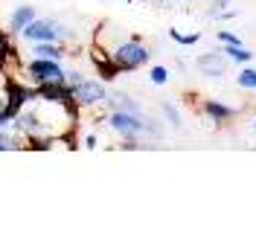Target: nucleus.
Returning a JSON list of instances; mask_svg holds the SVG:
<instances>
[{"label":"nucleus","instance_id":"2eb2a0df","mask_svg":"<svg viewBox=\"0 0 256 250\" xmlns=\"http://www.w3.org/2000/svg\"><path fill=\"white\" fill-rule=\"evenodd\" d=\"M236 82H239L242 88L254 90V88H256V70H250V67H248V70H242L239 76H236Z\"/></svg>","mask_w":256,"mask_h":250},{"label":"nucleus","instance_id":"412c9836","mask_svg":"<svg viewBox=\"0 0 256 250\" xmlns=\"http://www.w3.org/2000/svg\"><path fill=\"white\" fill-rule=\"evenodd\" d=\"M254 125H256V122H254Z\"/></svg>","mask_w":256,"mask_h":250},{"label":"nucleus","instance_id":"a211bd4d","mask_svg":"<svg viewBox=\"0 0 256 250\" xmlns=\"http://www.w3.org/2000/svg\"><path fill=\"white\" fill-rule=\"evenodd\" d=\"M218 38H222L224 44H242V41H239V35H233V32H227V30L218 32Z\"/></svg>","mask_w":256,"mask_h":250},{"label":"nucleus","instance_id":"aec40b11","mask_svg":"<svg viewBox=\"0 0 256 250\" xmlns=\"http://www.w3.org/2000/svg\"><path fill=\"white\" fill-rule=\"evenodd\" d=\"M84 146H88V148H96V137H94V134H88V137H84Z\"/></svg>","mask_w":256,"mask_h":250},{"label":"nucleus","instance_id":"4468645a","mask_svg":"<svg viewBox=\"0 0 256 250\" xmlns=\"http://www.w3.org/2000/svg\"><path fill=\"white\" fill-rule=\"evenodd\" d=\"M163 116L169 120L172 128H180V114H178V108L172 105V102H163Z\"/></svg>","mask_w":256,"mask_h":250},{"label":"nucleus","instance_id":"f8f14e48","mask_svg":"<svg viewBox=\"0 0 256 250\" xmlns=\"http://www.w3.org/2000/svg\"><path fill=\"white\" fill-rule=\"evenodd\" d=\"M9 52H15V44H12V32H9V30H0V62H3Z\"/></svg>","mask_w":256,"mask_h":250},{"label":"nucleus","instance_id":"1a4fd4ad","mask_svg":"<svg viewBox=\"0 0 256 250\" xmlns=\"http://www.w3.org/2000/svg\"><path fill=\"white\" fill-rule=\"evenodd\" d=\"M18 148H26V140L15 131H9V128H0V152H18Z\"/></svg>","mask_w":256,"mask_h":250},{"label":"nucleus","instance_id":"0eeeda50","mask_svg":"<svg viewBox=\"0 0 256 250\" xmlns=\"http://www.w3.org/2000/svg\"><path fill=\"white\" fill-rule=\"evenodd\" d=\"M32 18H38V15H35V6H18L15 12L9 15V32H12V35H18V32L24 30Z\"/></svg>","mask_w":256,"mask_h":250},{"label":"nucleus","instance_id":"f03ea898","mask_svg":"<svg viewBox=\"0 0 256 250\" xmlns=\"http://www.w3.org/2000/svg\"><path fill=\"white\" fill-rule=\"evenodd\" d=\"M18 35H20L24 41H32V44H35V41H62L67 32H64L62 24H56V20H50V18H32Z\"/></svg>","mask_w":256,"mask_h":250},{"label":"nucleus","instance_id":"6ab92c4d","mask_svg":"<svg viewBox=\"0 0 256 250\" xmlns=\"http://www.w3.org/2000/svg\"><path fill=\"white\" fill-rule=\"evenodd\" d=\"M230 6V0H212V9H210V15H218V12H224Z\"/></svg>","mask_w":256,"mask_h":250},{"label":"nucleus","instance_id":"6e6552de","mask_svg":"<svg viewBox=\"0 0 256 250\" xmlns=\"http://www.w3.org/2000/svg\"><path fill=\"white\" fill-rule=\"evenodd\" d=\"M204 114H207L212 122H227L236 110L227 108V105H222V102H216V99H207V102H204Z\"/></svg>","mask_w":256,"mask_h":250},{"label":"nucleus","instance_id":"39448f33","mask_svg":"<svg viewBox=\"0 0 256 250\" xmlns=\"http://www.w3.org/2000/svg\"><path fill=\"white\" fill-rule=\"evenodd\" d=\"M90 58H94V67H96V73L102 76V82H114V78L120 76V67L114 64V58L105 52V50L94 47L90 50Z\"/></svg>","mask_w":256,"mask_h":250},{"label":"nucleus","instance_id":"7ed1b4c3","mask_svg":"<svg viewBox=\"0 0 256 250\" xmlns=\"http://www.w3.org/2000/svg\"><path fill=\"white\" fill-rule=\"evenodd\" d=\"M70 88H73V99L79 108H96V105H105V99H108V90L99 78H82Z\"/></svg>","mask_w":256,"mask_h":250},{"label":"nucleus","instance_id":"f257e3e1","mask_svg":"<svg viewBox=\"0 0 256 250\" xmlns=\"http://www.w3.org/2000/svg\"><path fill=\"white\" fill-rule=\"evenodd\" d=\"M114 58V64L120 67V73H131V70H137V67H143L148 62V47H146L143 41L134 35V38H126V41H120L116 47L108 52Z\"/></svg>","mask_w":256,"mask_h":250},{"label":"nucleus","instance_id":"9d476101","mask_svg":"<svg viewBox=\"0 0 256 250\" xmlns=\"http://www.w3.org/2000/svg\"><path fill=\"white\" fill-rule=\"evenodd\" d=\"M108 105H111V110H128V114H140V105L131 99L128 94H111L108 99H105Z\"/></svg>","mask_w":256,"mask_h":250},{"label":"nucleus","instance_id":"423d86ee","mask_svg":"<svg viewBox=\"0 0 256 250\" xmlns=\"http://www.w3.org/2000/svg\"><path fill=\"white\" fill-rule=\"evenodd\" d=\"M32 52L41 56V58H56V62H62L64 56H67V50L58 41H35L32 44Z\"/></svg>","mask_w":256,"mask_h":250},{"label":"nucleus","instance_id":"dca6fc26","mask_svg":"<svg viewBox=\"0 0 256 250\" xmlns=\"http://www.w3.org/2000/svg\"><path fill=\"white\" fill-rule=\"evenodd\" d=\"M148 76H152L154 84H166V82H169V70H166V67H152V73H148Z\"/></svg>","mask_w":256,"mask_h":250},{"label":"nucleus","instance_id":"ddd939ff","mask_svg":"<svg viewBox=\"0 0 256 250\" xmlns=\"http://www.w3.org/2000/svg\"><path fill=\"white\" fill-rule=\"evenodd\" d=\"M169 38L172 41H178V44H184V47H192V44H198V32H192V35H184V32H178V30H169Z\"/></svg>","mask_w":256,"mask_h":250},{"label":"nucleus","instance_id":"20e7f679","mask_svg":"<svg viewBox=\"0 0 256 250\" xmlns=\"http://www.w3.org/2000/svg\"><path fill=\"white\" fill-rule=\"evenodd\" d=\"M195 67H198L204 76L218 78V76H224V73H227V58H224L222 52H204V56H198Z\"/></svg>","mask_w":256,"mask_h":250},{"label":"nucleus","instance_id":"f3484780","mask_svg":"<svg viewBox=\"0 0 256 250\" xmlns=\"http://www.w3.org/2000/svg\"><path fill=\"white\" fill-rule=\"evenodd\" d=\"M12 122H15V114H12L9 108H3L0 110V128H9Z\"/></svg>","mask_w":256,"mask_h":250},{"label":"nucleus","instance_id":"9b49d317","mask_svg":"<svg viewBox=\"0 0 256 250\" xmlns=\"http://www.w3.org/2000/svg\"><path fill=\"white\" fill-rule=\"evenodd\" d=\"M222 52L227 56V58H233V62H250V58H254V52L244 50L242 44H224Z\"/></svg>","mask_w":256,"mask_h":250}]
</instances>
